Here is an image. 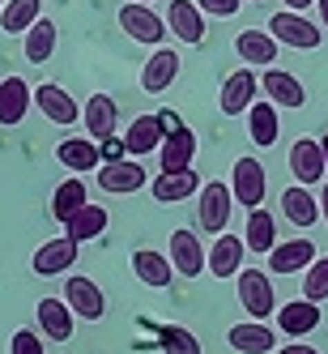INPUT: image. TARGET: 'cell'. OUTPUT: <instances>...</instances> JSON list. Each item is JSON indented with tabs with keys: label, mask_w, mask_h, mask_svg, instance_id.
I'll return each instance as SVG.
<instances>
[{
	"label": "cell",
	"mask_w": 328,
	"mask_h": 354,
	"mask_svg": "<svg viewBox=\"0 0 328 354\" xmlns=\"http://www.w3.org/2000/svg\"><path fill=\"white\" fill-rule=\"evenodd\" d=\"M235 282H239V303L247 308L251 320H269L277 312V290H273V277L264 269H239Z\"/></svg>",
	"instance_id": "1"
},
{
	"label": "cell",
	"mask_w": 328,
	"mask_h": 354,
	"mask_svg": "<svg viewBox=\"0 0 328 354\" xmlns=\"http://www.w3.org/2000/svg\"><path fill=\"white\" fill-rule=\"evenodd\" d=\"M231 205H235L231 184H218V180L200 184V192H196V222H200V231L222 235L226 222H231Z\"/></svg>",
	"instance_id": "2"
},
{
	"label": "cell",
	"mask_w": 328,
	"mask_h": 354,
	"mask_svg": "<svg viewBox=\"0 0 328 354\" xmlns=\"http://www.w3.org/2000/svg\"><path fill=\"white\" fill-rule=\"evenodd\" d=\"M269 35L282 43V47H294V52H316V47H320L316 21H307V17L294 13V9L273 13V17H269Z\"/></svg>",
	"instance_id": "3"
},
{
	"label": "cell",
	"mask_w": 328,
	"mask_h": 354,
	"mask_svg": "<svg viewBox=\"0 0 328 354\" xmlns=\"http://www.w3.org/2000/svg\"><path fill=\"white\" fill-rule=\"evenodd\" d=\"M269 192V180H264V167L256 158H239L235 171H231V196L235 205H247V209H260V201Z\"/></svg>",
	"instance_id": "4"
},
{
	"label": "cell",
	"mask_w": 328,
	"mask_h": 354,
	"mask_svg": "<svg viewBox=\"0 0 328 354\" xmlns=\"http://www.w3.org/2000/svg\"><path fill=\"white\" fill-rule=\"evenodd\" d=\"M256 94H260V77L251 68H235L231 77L222 82L218 107H222V115H247V107L256 103Z\"/></svg>",
	"instance_id": "5"
},
{
	"label": "cell",
	"mask_w": 328,
	"mask_h": 354,
	"mask_svg": "<svg viewBox=\"0 0 328 354\" xmlns=\"http://www.w3.org/2000/svg\"><path fill=\"white\" fill-rule=\"evenodd\" d=\"M119 26H124V35H128V39L149 43V47H158L166 39V17H158L149 5H137V0L119 9Z\"/></svg>",
	"instance_id": "6"
},
{
	"label": "cell",
	"mask_w": 328,
	"mask_h": 354,
	"mask_svg": "<svg viewBox=\"0 0 328 354\" xmlns=\"http://www.w3.org/2000/svg\"><path fill=\"white\" fill-rule=\"evenodd\" d=\"M64 303L73 308V316H81V320H103V312H107L103 286L90 282V277H81V273H73L64 282Z\"/></svg>",
	"instance_id": "7"
},
{
	"label": "cell",
	"mask_w": 328,
	"mask_h": 354,
	"mask_svg": "<svg viewBox=\"0 0 328 354\" xmlns=\"http://www.w3.org/2000/svg\"><path fill=\"white\" fill-rule=\"evenodd\" d=\"M196 192H200V175L192 167H184V171H158L154 180H149V196H154L158 205H180V201H188Z\"/></svg>",
	"instance_id": "8"
},
{
	"label": "cell",
	"mask_w": 328,
	"mask_h": 354,
	"mask_svg": "<svg viewBox=\"0 0 328 354\" xmlns=\"http://www.w3.org/2000/svg\"><path fill=\"white\" fill-rule=\"evenodd\" d=\"M166 257H171V269L180 273V277H200V273H205V265H209V248L200 243L192 231H175Z\"/></svg>",
	"instance_id": "9"
},
{
	"label": "cell",
	"mask_w": 328,
	"mask_h": 354,
	"mask_svg": "<svg viewBox=\"0 0 328 354\" xmlns=\"http://www.w3.org/2000/svg\"><path fill=\"white\" fill-rule=\"evenodd\" d=\"M290 171H294V180H298L302 188L320 184L324 175H328L324 149H320V141H316V137H298V141L290 145Z\"/></svg>",
	"instance_id": "10"
},
{
	"label": "cell",
	"mask_w": 328,
	"mask_h": 354,
	"mask_svg": "<svg viewBox=\"0 0 328 354\" xmlns=\"http://www.w3.org/2000/svg\"><path fill=\"white\" fill-rule=\"evenodd\" d=\"M77 248H81V243H73L68 235L43 239V248L35 252V261H30V269H35L39 277H60V273H68L73 265H77Z\"/></svg>",
	"instance_id": "11"
},
{
	"label": "cell",
	"mask_w": 328,
	"mask_h": 354,
	"mask_svg": "<svg viewBox=\"0 0 328 354\" xmlns=\"http://www.w3.org/2000/svg\"><path fill=\"white\" fill-rule=\"evenodd\" d=\"M30 98H35V107H39L47 120H52V124H60V129H68V124H77V115H81V111H77V98H73L64 86H56V82H43V86H39Z\"/></svg>",
	"instance_id": "12"
},
{
	"label": "cell",
	"mask_w": 328,
	"mask_h": 354,
	"mask_svg": "<svg viewBox=\"0 0 328 354\" xmlns=\"http://www.w3.org/2000/svg\"><path fill=\"white\" fill-rule=\"evenodd\" d=\"M166 30L188 47H196L205 39V13L196 9V0H171L166 5Z\"/></svg>",
	"instance_id": "13"
},
{
	"label": "cell",
	"mask_w": 328,
	"mask_h": 354,
	"mask_svg": "<svg viewBox=\"0 0 328 354\" xmlns=\"http://www.w3.org/2000/svg\"><path fill=\"white\" fill-rule=\"evenodd\" d=\"M98 188L111 192V196H128L145 188V167L137 158H119V162H103L98 171Z\"/></svg>",
	"instance_id": "14"
},
{
	"label": "cell",
	"mask_w": 328,
	"mask_h": 354,
	"mask_svg": "<svg viewBox=\"0 0 328 354\" xmlns=\"http://www.w3.org/2000/svg\"><path fill=\"white\" fill-rule=\"evenodd\" d=\"M260 90H264V98H269L273 107L282 103V107H290V111H294V107H302V103H307V86H302V82L294 77L290 68H264Z\"/></svg>",
	"instance_id": "15"
},
{
	"label": "cell",
	"mask_w": 328,
	"mask_h": 354,
	"mask_svg": "<svg viewBox=\"0 0 328 354\" xmlns=\"http://www.w3.org/2000/svg\"><path fill=\"white\" fill-rule=\"evenodd\" d=\"M175 77H180V52H175V47H158L141 68V90L145 94H166L175 86Z\"/></svg>",
	"instance_id": "16"
},
{
	"label": "cell",
	"mask_w": 328,
	"mask_h": 354,
	"mask_svg": "<svg viewBox=\"0 0 328 354\" xmlns=\"http://www.w3.org/2000/svg\"><path fill=\"white\" fill-rule=\"evenodd\" d=\"M273 316H277V328H282L286 337H307V333H316V324H320V303H311V299H290Z\"/></svg>",
	"instance_id": "17"
},
{
	"label": "cell",
	"mask_w": 328,
	"mask_h": 354,
	"mask_svg": "<svg viewBox=\"0 0 328 354\" xmlns=\"http://www.w3.org/2000/svg\"><path fill=\"white\" fill-rule=\"evenodd\" d=\"M81 124H86V133H90L94 141L115 137V124H119L115 98H111V94H90V98H86V107H81Z\"/></svg>",
	"instance_id": "18"
},
{
	"label": "cell",
	"mask_w": 328,
	"mask_h": 354,
	"mask_svg": "<svg viewBox=\"0 0 328 354\" xmlns=\"http://www.w3.org/2000/svg\"><path fill=\"white\" fill-rule=\"evenodd\" d=\"M311 261H316V243L311 239H282L269 252V273L290 277V273H302Z\"/></svg>",
	"instance_id": "19"
},
{
	"label": "cell",
	"mask_w": 328,
	"mask_h": 354,
	"mask_svg": "<svg viewBox=\"0 0 328 354\" xmlns=\"http://www.w3.org/2000/svg\"><path fill=\"white\" fill-rule=\"evenodd\" d=\"M192 158H196V137H192V129H184V124L166 129V137L158 145V167L162 171H184V167H192Z\"/></svg>",
	"instance_id": "20"
},
{
	"label": "cell",
	"mask_w": 328,
	"mask_h": 354,
	"mask_svg": "<svg viewBox=\"0 0 328 354\" xmlns=\"http://www.w3.org/2000/svg\"><path fill=\"white\" fill-rule=\"evenodd\" d=\"M277 43L269 30H239L235 35V52L243 56V64L247 68H273L277 64Z\"/></svg>",
	"instance_id": "21"
},
{
	"label": "cell",
	"mask_w": 328,
	"mask_h": 354,
	"mask_svg": "<svg viewBox=\"0 0 328 354\" xmlns=\"http://www.w3.org/2000/svg\"><path fill=\"white\" fill-rule=\"evenodd\" d=\"M162 137H166L162 115H137L128 124V133H124V149H128L133 158H145V154H154V149L162 145Z\"/></svg>",
	"instance_id": "22"
},
{
	"label": "cell",
	"mask_w": 328,
	"mask_h": 354,
	"mask_svg": "<svg viewBox=\"0 0 328 354\" xmlns=\"http://www.w3.org/2000/svg\"><path fill=\"white\" fill-rule=\"evenodd\" d=\"M239 354H273L277 350V333L264 324V320H243V324H231V333H226Z\"/></svg>",
	"instance_id": "23"
},
{
	"label": "cell",
	"mask_w": 328,
	"mask_h": 354,
	"mask_svg": "<svg viewBox=\"0 0 328 354\" xmlns=\"http://www.w3.org/2000/svg\"><path fill=\"white\" fill-rule=\"evenodd\" d=\"M243 257H247V243H243V235H218L213 239V248H209V273L213 277H235L239 269H243Z\"/></svg>",
	"instance_id": "24"
},
{
	"label": "cell",
	"mask_w": 328,
	"mask_h": 354,
	"mask_svg": "<svg viewBox=\"0 0 328 354\" xmlns=\"http://www.w3.org/2000/svg\"><path fill=\"white\" fill-rule=\"evenodd\" d=\"M30 94L35 90L21 77H5V82H0V124H5V129H17V124L26 120V111L35 107Z\"/></svg>",
	"instance_id": "25"
},
{
	"label": "cell",
	"mask_w": 328,
	"mask_h": 354,
	"mask_svg": "<svg viewBox=\"0 0 328 354\" xmlns=\"http://www.w3.org/2000/svg\"><path fill=\"white\" fill-rule=\"evenodd\" d=\"M56 158H60L64 171H98L103 167V154H98L94 137H64L56 145Z\"/></svg>",
	"instance_id": "26"
},
{
	"label": "cell",
	"mask_w": 328,
	"mask_h": 354,
	"mask_svg": "<svg viewBox=\"0 0 328 354\" xmlns=\"http://www.w3.org/2000/svg\"><path fill=\"white\" fill-rule=\"evenodd\" d=\"M282 214H286V222H290V226L307 231V226H316V218H320V201H316V192H311V188L294 184V188H286V192H282Z\"/></svg>",
	"instance_id": "27"
},
{
	"label": "cell",
	"mask_w": 328,
	"mask_h": 354,
	"mask_svg": "<svg viewBox=\"0 0 328 354\" xmlns=\"http://www.w3.org/2000/svg\"><path fill=\"white\" fill-rule=\"evenodd\" d=\"M73 308L64 299H43L39 303V324H43V337L47 342H68L73 337Z\"/></svg>",
	"instance_id": "28"
},
{
	"label": "cell",
	"mask_w": 328,
	"mask_h": 354,
	"mask_svg": "<svg viewBox=\"0 0 328 354\" xmlns=\"http://www.w3.org/2000/svg\"><path fill=\"white\" fill-rule=\"evenodd\" d=\"M107 222H111L107 209H103V205H90V201H86V205L64 222V235H68L73 243H86V239H98V235H103Z\"/></svg>",
	"instance_id": "29"
},
{
	"label": "cell",
	"mask_w": 328,
	"mask_h": 354,
	"mask_svg": "<svg viewBox=\"0 0 328 354\" xmlns=\"http://www.w3.org/2000/svg\"><path fill=\"white\" fill-rule=\"evenodd\" d=\"M247 137L256 145H273L277 137H282V115H277V107L269 103V98L247 107Z\"/></svg>",
	"instance_id": "30"
},
{
	"label": "cell",
	"mask_w": 328,
	"mask_h": 354,
	"mask_svg": "<svg viewBox=\"0 0 328 354\" xmlns=\"http://www.w3.org/2000/svg\"><path fill=\"white\" fill-rule=\"evenodd\" d=\"M39 17H43V0H5V5H0V30L26 35Z\"/></svg>",
	"instance_id": "31"
},
{
	"label": "cell",
	"mask_w": 328,
	"mask_h": 354,
	"mask_svg": "<svg viewBox=\"0 0 328 354\" xmlns=\"http://www.w3.org/2000/svg\"><path fill=\"white\" fill-rule=\"evenodd\" d=\"M133 273L141 277L145 286H171V277H175V269H171V257H162V252H149V248H141V252H133Z\"/></svg>",
	"instance_id": "32"
},
{
	"label": "cell",
	"mask_w": 328,
	"mask_h": 354,
	"mask_svg": "<svg viewBox=\"0 0 328 354\" xmlns=\"http://www.w3.org/2000/svg\"><path fill=\"white\" fill-rule=\"evenodd\" d=\"M86 201H90V192H86V184H81V175H68V180L56 184V192H52V218H56V222H68L73 214L86 205Z\"/></svg>",
	"instance_id": "33"
},
{
	"label": "cell",
	"mask_w": 328,
	"mask_h": 354,
	"mask_svg": "<svg viewBox=\"0 0 328 354\" xmlns=\"http://www.w3.org/2000/svg\"><path fill=\"white\" fill-rule=\"evenodd\" d=\"M243 243H247V252H273V243H277V222H273V214L260 205V209H251L247 214V231H243Z\"/></svg>",
	"instance_id": "34"
},
{
	"label": "cell",
	"mask_w": 328,
	"mask_h": 354,
	"mask_svg": "<svg viewBox=\"0 0 328 354\" xmlns=\"http://www.w3.org/2000/svg\"><path fill=\"white\" fill-rule=\"evenodd\" d=\"M52 52H56V21L39 17L35 26L26 30V60L30 64H47V60H52Z\"/></svg>",
	"instance_id": "35"
},
{
	"label": "cell",
	"mask_w": 328,
	"mask_h": 354,
	"mask_svg": "<svg viewBox=\"0 0 328 354\" xmlns=\"http://www.w3.org/2000/svg\"><path fill=\"white\" fill-rule=\"evenodd\" d=\"M158 346H162V354H205L200 342H196V333L184 328V324H162L158 328Z\"/></svg>",
	"instance_id": "36"
},
{
	"label": "cell",
	"mask_w": 328,
	"mask_h": 354,
	"mask_svg": "<svg viewBox=\"0 0 328 354\" xmlns=\"http://www.w3.org/2000/svg\"><path fill=\"white\" fill-rule=\"evenodd\" d=\"M302 299H311V303L328 299V257H316L302 269Z\"/></svg>",
	"instance_id": "37"
},
{
	"label": "cell",
	"mask_w": 328,
	"mask_h": 354,
	"mask_svg": "<svg viewBox=\"0 0 328 354\" xmlns=\"http://www.w3.org/2000/svg\"><path fill=\"white\" fill-rule=\"evenodd\" d=\"M9 354H43V337L30 333V328H17L9 337Z\"/></svg>",
	"instance_id": "38"
},
{
	"label": "cell",
	"mask_w": 328,
	"mask_h": 354,
	"mask_svg": "<svg viewBox=\"0 0 328 354\" xmlns=\"http://www.w3.org/2000/svg\"><path fill=\"white\" fill-rule=\"evenodd\" d=\"M243 0H196V9L205 17H235Z\"/></svg>",
	"instance_id": "39"
},
{
	"label": "cell",
	"mask_w": 328,
	"mask_h": 354,
	"mask_svg": "<svg viewBox=\"0 0 328 354\" xmlns=\"http://www.w3.org/2000/svg\"><path fill=\"white\" fill-rule=\"evenodd\" d=\"M98 154H103V162H119L128 149H124V137H107L103 145H98Z\"/></svg>",
	"instance_id": "40"
},
{
	"label": "cell",
	"mask_w": 328,
	"mask_h": 354,
	"mask_svg": "<svg viewBox=\"0 0 328 354\" xmlns=\"http://www.w3.org/2000/svg\"><path fill=\"white\" fill-rule=\"evenodd\" d=\"M273 354H320L316 346H307V342H290V346H277Z\"/></svg>",
	"instance_id": "41"
},
{
	"label": "cell",
	"mask_w": 328,
	"mask_h": 354,
	"mask_svg": "<svg viewBox=\"0 0 328 354\" xmlns=\"http://www.w3.org/2000/svg\"><path fill=\"white\" fill-rule=\"evenodd\" d=\"M320 218H324V226H328V180H324V188H320Z\"/></svg>",
	"instance_id": "42"
},
{
	"label": "cell",
	"mask_w": 328,
	"mask_h": 354,
	"mask_svg": "<svg viewBox=\"0 0 328 354\" xmlns=\"http://www.w3.org/2000/svg\"><path fill=\"white\" fill-rule=\"evenodd\" d=\"M282 5H286V9H294V13H302V9H311L316 0H282Z\"/></svg>",
	"instance_id": "43"
},
{
	"label": "cell",
	"mask_w": 328,
	"mask_h": 354,
	"mask_svg": "<svg viewBox=\"0 0 328 354\" xmlns=\"http://www.w3.org/2000/svg\"><path fill=\"white\" fill-rule=\"evenodd\" d=\"M320 5V21H324V30H328V0H316Z\"/></svg>",
	"instance_id": "44"
},
{
	"label": "cell",
	"mask_w": 328,
	"mask_h": 354,
	"mask_svg": "<svg viewBox=\"0 0 328 354\" xmlns=\"http://www.w3.org/2000/svg\"><path fill=\"white\" fill-rule=\"evenodd\" d=\"M320 149H324V162H328V133L320 137Z\"/></svg>",
	"instance_id": "45"
},
{
	"label": "cell",
	"mask_w": 328,
	"mask_h": 354,
	"mask_svg": "<svg viewBox=\"0 0 328 354\" xmlns=\"http://www.w3.org/2000/svg\"><path fill=\"white\" fill-rule=\"evenodd\" d=\"M247 5H260V0H247Z\"/></svg>",
	"instance_id": "46"
},
{
	"label": "cell",
	"mask_w": 328,
	"mask_h": 354,
	"mask_svg": "<svg viewBox=\"0 0 328 354\" xmlns=\"http://www.w3.org/2000/svg\"><path fill=\"white\" fill-rule=\"evenodd\" d=\"M137 5H149V0H137Z\"/></svg>",
	"instance_id": "47"
},
{
	"label": "cell",
	"mask_w": 328,
	"mask_h": 354,
	"mask_svg": "<svg viewBox=\"0 0 328 354\" xmlns=\"http://www.w3.org/2000/svg\"><path fill=\"white\" fill-rule=\"evenodd\" d=\"M0 5H5V0H0Z\"/></svg>",
	"instance_id": "48"
}]
</instances>
